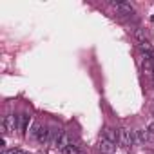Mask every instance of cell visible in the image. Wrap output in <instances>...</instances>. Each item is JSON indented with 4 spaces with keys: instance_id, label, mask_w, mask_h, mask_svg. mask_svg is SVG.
<instances>
[{
    "instance_id": "6da1fadb",
    "label": "cell",
    "mask_w": 154,
    "mask_h": 154,
    "mask_svg": "<svg viewBox=\"0 0 154 154\" xmlns=\"http://www.w3.org/2000/svg\"><path fill=\"white\" fill-rule=\"evenodd\" d=\"M0 127H2V134H4V136H8L9 132L20 129V125H18V116H15V114H6V116L2 118Z\"/></svg>"
},
{
    "instance_id": "7a4b0ae2",
    "label": "cell",
    "mask_w": 154,
    "mask_h": 154,
    "mask_svg": "<svg viewBox=\"0 0 154 154\" xmlns=\"http://www.w3.org/2000/svg\"><path fill=\"white\" fill-rule=\"evenodd\" d=\"M118 136H120L122 147H132V145H136V134H134V131L122 127V129L118 131Z\"/></svg>"
},
{
    "instance_id": "3957f363",
    "label": "cell",
    "mask_w": 154,
    "mask_h": 154,
    "mask_svg": "<svg viewBox=\"0 0 154 154\" xmlns=\"http://www.w3.org/2000/svg\"><path fill=\"white\" fill-rule=\"evenodd\" d=\"M114 13L120 17V18H125V17H131L134 13V8L129 4V2H116L114 4Z\"/></svg>"
},
{
    "instance_id": "277c9868",
    "label": "cell",
    "mask_w": 154,
    "mask_h": 154,
    "mask_svg": "<svg viewBox=\"0 0 154 154\" xmlns=\"http://www.w3.org/2000/svg\"><path fill=\"white\" fill-rule=\"evenodd\" d=\"M141 71L147 78H154V62H152V56L145 54L143 60H141Z\"/></svg>"
},
{
    "instance_id": "5b68a950",
    "label": "cell",
    "mask_w": 154,
    "mask_h": 154,
    "mask_svg": "<svg viewBox=\"0 0 154 154\" xmlns=\"http://www.w3.org/2000/svg\"><path fill=\"white\" fill-rule=\"evenodd\" d=\"M98 150L102 154H114L116 152V143H112V141H109V140H105L102 136L100 141H98Z\"/></svg>"
},
{
    "instance_id": "8992f818",
    "label": "cell",
    "mask_w": 154,
    "mask_h": 154,
    "mask_svg": "<svg viewBox=\"0 0 154 154\" xmlns=\"http://www.w3.org/2000/svg\"><path fill=\"white\" fill-rule=\"evenodd\" d=\"M71 140H72V134H69V132H63V134H62V138H60V140H58V143H56V149L63 152V150H65V149L71 145Z\"/></svg>"
},
{
    "instance_id": "52a82bcc",
    "label": "cell",
    "mask_w": 154,
    "mask_h": 154,
    "mask_svg": "<svg viewBox=\"0 0 154 154\" xmlns=\"http://www.w3.org/2000/svg\"><path fill=\"white\" fill-rule=\"evenodd\" d=\"M132 35H134L138 45H140V44H150V42H149V33H147L145 29H140V27H138V29H134Z\"/></svg>"
},
{
    "instance_id": "ba28073f",
    "label": "cell",
    "mask_w": 154,
    "mask_h": 154,
    "mask_svg": "<svg viewBox=\"0 0 154 154\" xmlns=\"http://www.w3.org/2000/svg\"><path fill=\"white\" fill-rule=\"evenodd\" d=\"M63 154H87V150H85V149H84V145L78 141V143L69 145V147L63 150Z\"/></svg>"
},
{
    "instance_id": "9c48e42d",
    "label": "cell",
    "mask_w": 154,
    "mask_h": 154,
    "mask_svg": "<svg viewBox=\"0 0 154 154\" xmlns=\"http://www.w3.org/2000/svg\"><path fill=\"white\" fill-rule=\"evenodd\" d=\"M105 140H109V141H112V143H118L120 141V136H118V132L114 131V129H111V127H105L103 129V134H102Z\"/></svg>"
},
{
    "instance_id": "30bf717a",
    "label": "cell",
    "mask_w": 154,
    "mask_h": 154,
    "mask_svg": "<svg viewBox=\"0 0 154 154\" xmlns=\"http://www.w3.org/2000/svg\"><path fill=\"white\" fill-rule=\"evenodd\" d=\"M49 138H51V129H49V127H42L36 140H38L40 143H44V145H49Z\"/></svg>"
},
{
    "instance_id": "8fae6325",
    "label": "cell",
    "mask_w": 154,
    "mask_h": 154,
    "mask_svg": "<svg viewBox=\"0 0 154 154\" xmlns=\"http://www.w3.org/2000/svg\"><path fill=\"white\" fill-rule=\"evenodd\" d=\"M29 122H31V116L29 114H18V125H20V129L18 131H22V132H26L27 131V127H29Z\"/></svg>"
},
{
    "instance_id": "7c38bea8",
    "label": "cell",
    "mask_w": 154,
    "mask_h": 154,
    "mask_svg": "<svg viewBox=\"0 0 154 154\" xmlns=\"http://www.w3.org/2000/svg\"><path fill=\"white\" fill-rule=\"evenodd\" d=\"M42 127H44V125H42L40 122H35V123H33V127L29 129V136L36 140V138H38V132H40V129H42Z\"/></svg>"
},
{
    "instance_id": "4fadbf2b",
    "label": "cell",
    "mask_w": 154,
    "mask_h": 154,
    "mask_svg": "<svg viewBox=\"0 0 154 154\" xmlns=\"http://www.w3.org/2000/svg\"><path fill=\"white\" fill-rule=\"evenodd\" d=\"M138 47L141 49V53H145V54H149V56H152V47H150V44H140Z\"/></svg>"
},
{
    "instance_id": "5bb4252c",
    "label": "cell",
    "mask_w": 154,
    "mask_h": 154,
    "mask_svg": "<svg viewBox=\"0 0 154 154\" xmlns=\"http://www.w3.org/2000/svg\"><path fill=\"white\" fill-rule=\"evenodd\" d=\"M2 154H27V152H24L22 149H4Z\"/></svg>"
},
{
    "instance_id": "9a60e30c",
    "label": "cell",
    "mask_w": 154,
    "mask_h": 154,
    "mask_svg": "<svg viewBox=\"0 0 154 154\" xmlns=\"http://www.w3.org/2000/svg\"><path fill=\"white\" fill-rule=\"evenodd\" d=\"M147 132L154 134V120H150V122H149V125H147Z\"/></svg>"
}]
</instances>
